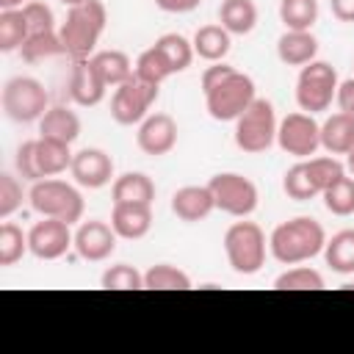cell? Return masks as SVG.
<instances>
[{
    "instance_id": "9",
    "label": "cell",
    "mask_w": 354,
    "mask_h": 354,
    "mask_svg": "<svg viewBox=\"0 0 354 354\" xmlns=\"http://www.w3.org/2000/svg\"><path fill=\"white\" fill-rule=\"evenodd\" d=\"M207 188L213 194V202H216V210L227 213V216H235V218H246L257 210V202H260V194H257V185L246 177V174H238V171H218L207 180Z\"/></svg>"
},
{
    "instance_id": "35",
    "label": "cell",
    "mask_w": 354,
    "mask_h": 354,
    "mask_svg": "<svg viewBox=\"0 0 354 354\" xmlns=\"http://www.w3.org/2000/svg\"><path fill=\"white\" fill-rule=\"evenodd\" d=\"M324 207L332 213V216H351L354 213V177L343 174L337 177L324 194Z\"/></svg>"
},
{
    "instance_id": "22",
    "label": "cell",
    "mask_w": 354,
    "mask_h": 354,
    "mask_svg": "<svg viewBox=\"0 0 354 354\" xmlns=\"http://www.w3.org/2000/svg\"><path fill=\"white\" fill-rule=\"evenodd\" d=\"M191 44H194V53L202 61L216 64V61L227 58V53L232 47V33L227 28H221V25H202V28H196Z\"/></svg>"
},
{
    "instance_id": "3",
    "label": "cell",
    "mask_w": 354,
    "mask_h": 354,
    "mask_svg": "<svg viewBox=\"0 0 354 354\" xmlns=\"http://www.w3.org/2000/svg\"><path fill=\"white\" fill-rule=\"evenodd\" d=\"M28 202L39 216L61 218L66 224H77L86 210L83 194L72 183L58 180V177H44L39 183H30Z\"/></svg>"
},
{
    "instance_id": "36",
    "label": "cell",
    "mask_w": 354,
    "mask_h": 354,
    "mask_svg": "<svg viewBox=\"0 0 354 354\" xmlns=\"http://www.w3.org/2000/svg\"><path fill=\"white\" fill-rule=\"evenodd\" d=\"M100 285L105 290H144V274L130 263H116L102 271Z\"/></svg>"
},
{
    "instance_id": "42",
    "label": "cell",
    "mask_w": 354,
    "mask_h": 354,
    "mask_svg": "<svg viewBox=\"0 0 354 354\" xmlns=\"http://www.w3.org/2000/svg\"><path fill=\"white\" fill-rule=\"evenodd\" d=\"M335 102H337V111H343V113H351V116H354V77L340 80L337 94H335Z\"/></svg>"
},
{
    "instance_id": "13",
    "label": "cell",
    "mask_w": 354,
    "mask_h": 354,
    "mask_svg": "<svg viewBox=\"0 0 354 354\" xmlns=\"http://www.w3.org/2000/svg\"><path fill=\"white\" fill-rule=\"evenodd\" d=\"M116 241L119 235L113 232V227L108 221H100V218H88V221H80L77 230H75V254L80 260H88V263H102L113 254L116 249Z\"/></svg>"
},
{
    "instance_id": "29",
    "label": "cell",
    "mask_w": 354,
    "mask_h": 354,
    "mask_svg": "<svg viewBox=\"0 0 354 354\" xmlns=\"http://www.w3.org/2000/svg\"><path fill=\"white\" fill-rule=\"evenodd\" d=\"M144 290H191V277L171 263H155L144 271Z\"/></svg>"
},
{
    "instance_id": "21",
    "label": "cell",
    "mask_w": 354,
    "mask_h": 354,
    "mask_svg": "<svg viewBox=\"0 0 354 354\" xmlns=\"http://www.w3.org/2000/svg\"><path fill=\"white\" fill-rule=\"evenodd\" d=\"M321 147L329 155H346L354 147V116L351 113H332L321 124Z\"/></svg>"
},
{
    "instance_id": "8",
    "label": "cell",
    "mask_w": 354,
    "mask_h": 354,
    "mask_svg": "<svg viewBox=\"0 0 354 354\" xmlns=\"http://www.w3.org/2000/svg\"><path fill=\"white\" fill-rule=\"evenodd\" d=\"M202 94H205V108H207L210 119H216V122H235L257 97L254 80L238 69Z\"/></svg>"
},
{
    "instance_id": "26",
    "label": "cell",
    "mask_w": 354,
    "mask_h": 354,
    "mask_svg": "<svg viewBox=\"0 0 354 354\" xmlns=\"http://www.w3.org/2000/svg\"><path fill=\"white\" fill-rule=\"evenodd\" d=\"M91 64H94V69L100 72V77L105 80V86L108 88H116V86H122L127 77H133V72H136V64L127 58V53H122V50H100V53H94L91 55Z\"/></svg>"
},
{
    "instance_id": "47",
    "label": "cell",
    "mask_w": 354,
    "mask_h": 354,
    "mask_svg": "<svg viewBox=\"0 0 354 354\" xmlns=\"http://www.w3.org/2000/svg\"><path fill=\"white\" fill-rule=\"evenodd\" d=\"M66 8H72V6H77V3H83V0H61Z\"/></svg>"
},
{
    "instance_id": "34",
    "label": "cell",
    "mask_w": 354,
    "mask_h": 354,
    "mask_svg": "<svg viewBox=\"0 0 354 354\" xmlns=\"http://www.w3.org/2000/svg\"><path fill=\"white\" fill-rule=\"evenodd\" d=\"M64 53V41L58 36V30H47V33H30L19 50V55L28 61V64H39L44 58H53V55H61ZM66 55V53H64Z\"/></svg>"
},
{
    "instance_id": "1",
    "label": "cell",
    "mask_w": 354,
    "mask_h": 354,
    "mask_svg": "<svg viewBox=\"0 0 354 354\" xmlns=\"http://www.w3.org/2000/svg\"><path fill=\"white\" fill-rule=\"evenodd\" d=\"M326 232L324 224L313 216H296L277 224L268 235V252L282 266H299L324 252Z\"/></svg>"
},
{
    "instance_id": "40",
    "label": "cell",
    "mask_w": 354,
    "mask_h": 354,
    "mask_svg": "<svg viewBox=\"0 0 354 354\" xmlns=\"http://www.w3.org/2000/svg\"><path fill=\"white\" fill-rule=\"evenodd\" d=\"M14 166H17V174H19L25 183H39V180H44L41 171H39V160H36V138L22 141V144L17 147Z\"/></svg>"
},
{
    "instance_id": "14",
    "label": "cell",
    "mask_w": 354,
    "mask_h": 354,
    "mask_svg": "<svg viewBox=\"0 0 354 354\" xmlns=\"http://www.w3.org/2000/svg\"><path fill=\"white\" fill-rule=\"evenodd\" d=\"M69 174L80 188H88V191L105 188L111 180H116L113 177V158L97 147H86V149L75 152Z\"/></svg>"
},
{
    "instance_id": "16",
    "label": "cell",
    "mask_w": 354,
    "mask_h": 354,
    "mask_svg": "<svg viewBox=\"0 0 354 354\" xmlns=\"http://www.w3.org/2000/svg\"><path fill=\"white\" fill-rule=\"evenodd\" d=\"M105 91H108V86L100 77V72L94 69L91 58L75 61L72 75H69V97H72V102L80 105V108H94V105L102 102Z\"/></svg>"
},
{
    "instance_id": "31",
    "label": "cell",
    "mask_w": 354,
    "mask_h": 354,
    "mask_svg": "<svg viewBox=\"0 0 354 354\" xmlns=\"http://www.w3.org/2000/svg\"><path fill=\"white\" fill-rule=\"evenodd\" d=\"M279 22L285 30H313L318 22V0H279Z\"/></svg>"
},
{
    "instance_id": "43",
    "label": "cell",
    "mask_w": 354,
    "mask_h": 354,
    "mask_svg": "<svg viewBox=\"0 0 354 354\" xmlns=\"http://www.w3.org/2000/svg\"><path fill=\"white\" fill-rule=\"evenodd\" d=\"M202 0H155V6L166 14H188L194 8H199Z\"/></svg>"
},
{
    "instance_id": "2",
    "label": "cell",
    "mask_w": 354,
    "mask_h": 354,
    "mask_svg": "<svg viewBox=\"0 0 354 354\" xmlns=\"http://www.w3.org/2000/svg\"><path fill=\"white\" fill-rule=\"evenodd\" d=\"M108 11L102 0H83L72 8H66V19L58 28V36L64 41V53L72 61H83L94 55V47L105 30Z\"/></svg>"
},
{
    "instance_id": "30",
    "label": "cell",
    "mask_w": 354,
    "mask_h": 354,
    "mask_svg": "<svg viewBox=\"0 0 354 354\" xmlns=\"http://www.w3.org/2000/svg\"><path fill=\"white\" fill-rule=\"evenodd\" d=\"M282 191H285L288 199H293V202H307V199H313V196H321V188H318L315 177L310 174L307 160H299V163H293V166L285 171V177H282Z\"/></svg>"
},
{
    "instance_id": "39",
    "label": "cell",
    "mask_w": 354,
    "mask_h": 354,
    "mask_svg": "<svg viewBox=\"0 0 354 354\" xmlns=\"http://www.w3.org/2000/svg\"><path fill=\"white\" fill-rule=\"evenodd\" d=\"M136 75L141 77V80H149V83H163L166 77H171V69H169V64H166V58L155 50V47H149V50H144L138 58H136Z\"/></svg>"
},
{
    "instance_id": "12",
    "label": "cell",
    "mask_w": 354,
    "mask_h": 354,
    "mask_svg": "<svg viewBox=\"0 0 354 354\" xmlns=\"http://www.w3.org/2000/svg\"><path fill=\"white\" fill-rule=\"evenodd\" d=\"M72 224L61 221V218H47L41 216V221H36L28 230V246L30 254L39 260H58L64 257L72 246H75V232L69 230Z\"/></svg>"
},
{
    "instance_id": "18",
    "label": "cell",
    "mask_w": 354,
    "mask_h": 354,
    "mask_svg": "<svg viewBox=\"0 0 354 354\" xmlns=\"http://www.w3.org/2000/svg\"><path fill=\"white\" fill-rule=\"evenodd\" d=\"M213 210H216V202L207 185H183L171 194V213L185 224L205 221Z\"/></svg>"
},
{
    "instance_id": "38",
    "label": "cell",
    "mask_w": 354,
    "mask_h": 354,
    "mask_svg": "<svg viewBox=\"0 0 354 354\" xmlns=\"http://www.w3.org/2000/svg\"><path fill=\"white\" fill-rule=\"evenodd\" d=\"M22 199H28V194L22 191V183H19V174H8L3 171L0 174V218H11L19 207H22Z\"/></svg>"
},
{
    "instance_id": "45",
    "label": "cell",
    "mask_w": 354,
    "mask_h": 354,
    "mask_svg": "<svg viewBox=\"0 0 354 354\" xmlns=\"http://www.w3.org/2000/svg\"><path fill=\"white\" fill-rule=\"evenodd\" d=\"M28 0H0V11H6V8H22Z\"/></svg>"
},
{
    "instance_id": "37",
    "label": "cell",
    "mask_w": 354,
    "mask_h": 354,
    "mask_svg": "<svg viewBox=\"0 0 354 354\" xmlns=\"http://www.w3.org/2000/svg\"><path fill=\"white\" fill-rule=\"evenodd\" d=\"M274 288L277 290H321L324 277H321V271H315L310 266H293L274 279Z\"/></svg>"
},
{
    "instance_id": "46",
    "label": "cell",
    "mask_w": 354,
    "mask_h": 354,
    "mask_svg": "<svg viewBox=\"0 0 354 354\" xmlns=\"http://www.w3.org/2000/svg\"><path fill=\"white\" fill-rule=\"evenodd\" d=\"M346 169H348V171L354 174V147H351V149L346 152Z\"/></svg>"
},
{
    "instance_id": "20",
    "label": "cell",
    "mask_w": 354,
    "mask_h": 354,
    "mask_svg": "<svg viewBox=\"0 0 354 354\" xmlns=\"http://www.w3.org/2000/svg\"><path fill=\"white\" fill-rule=\"evenodd\" d=\"M39 136L72 144L80 136V116L66 105H50L47 113L39 119Z\"/></svg>"
},
{
    "instance_id": "7",
    "label": "cell",
    "mask_w": 354,
    "mask_h": 354,
    "mask_svg": "<svg viewBox=\"0 0 354 354\" xmlns=\"http://www.w3.org/2000/svg\"><path fill=\"white\" fill-rule=\"evenodd\" d=\"M337 72L332 64L326 61H310L299 69V77H296V105L299 111L304 113H321L326 111L332 102H335V94H337Z\"/></svg>"
},
{
    "instance_id": "24",
    "label": "cell",
    "mask_w": 354,
    "mask_h": 354,
    "mask_svg": "<svg viewBox=\"0 0 354 354\" xmlns=\"http://www.w3.org/2000/svg\"><path fill=\"white\" fill-rule=\"evenodd\" d=\"M218 25L227 28L232 36H246L257 25V6L254 0H221L218 6Z\"/></svg>"
},
{
    "instance_id": "41",
    "label": "cell",
    "mask_w": 354,
    "mask_h": 354,
    "mask_svg": "<svg viewBox=\"0 0 354 354\" xmlns=\"http://www.w3.org/2000/svg\"><path fill=\"white\" fill-rule=\"evenodd\" d=\"M22 14L28 19V28L30 33H47V30H58L55 28V17H53V8L41 0H28L22 6Z\"/></svg>"
},
{
    "instance_id": "19",
    "label": "cell",
    "mask_w": 354,
    "mask_h": 354,
    "mask_svg": "<svg viewBox=\"0 0 354 354\" xmlns=\"http://www.w3.org/2000/svg\"><path fill=\"white\" fill-rule=\"evenodd\" d=\"M318 55V39L313 30H285L277 39V58L285 66H304L315 61Z\"/></svg>"
},
{
    "instance_id": "23",
    "label": "cell",
    "mask_w": 354,
    "mask_h": 354,
    "mask_svg": "<svg viewBox=\"0 0 354 354\" xmlns=\"http://www.w3.org/2000/svg\"><path fill=\"white\" fill-rule=\"evenodd\" d=\"M69 147L72 144L55 141V138H47V136H39L36 138V160H39L41 177H58V174H64L72 166L75 152Z\"/></svg>"
},
{
    "instance_id": "6",
    "label": "cell",
    "mask_w": 354,
    "mask_h": 354,
    "mask_svg": "<svg viewBox=\"0 0 354 354\" xmlns=\"http://www.w3.org/2000/svg\"><path fill=\"white\" fill-rule=\"evenodd\" d=\"M277 113L274 105L263 97H254V102L235 119V147L249 152V155H260L266 149L274 147L277 141Z\"/></svg>"
},
{
    "instance_id": "25",
    "label": "cell",
    "mask_w": 354,
    "mask_h": 354,
    "mask_svg": "<svg viewBox=\"0 0 354 354\" xmlns=\"http://www.w3.org/2000/svg\"><path fill=\"white\" fill-rule=\"evenodd\" d=\"M111 199L113 202H141L152 205L155 199V183L144 171H124L113 180L111 185Z\"/></svg>"
},
{
    "instance_id": "11",
    "label": "cell",
    "mask_w": 354,
    "mask_h": 354,
    "mask_svg": "<svg viewBox=\"0 0 354 354\" xmlns=\"http://www.w3.org/2000/svg\"><path fill=\"white\" fill-rule=\"evenodd\" d=\"M277 144L282 152H288L299 160L313 158L321 149V124L315 122L313 113H304V111L288 113L285 119H279Z\"/></svg>"
},
{
    "instance_id": "44",
    "label": "cell",
    "mask_w": 354,
    "mask_h": 354,
    "mask_svg": "<svg viewBox=\"0 0 354 354\" xmlns=\"http://www.w3.org/2000/svg\"><path fill=\"white\" fill-rule=\"evenodd\" d=\"M329 8L335 14V19L354 22V0H329Z\"/></svg>"
},
{
    "instance_id": "4",
    "label": "cell",
    "mask_w": 354,
    "mask_h": 354,
    "mask_svg": "<svg viewBox=\"0 0 354 354\" xmlns=\"http://www.w3.org/2000/svg\"><path fill=\"white\" fill-rule=\"evenodd\" d=\"M266 232L254 221H235L224 232V254L235 274L252 277L266 266Z\"/></svg>"
},
{
    "instance_id": "10",
    "label": "cell",
    "mask_w": 354,
    "mask_h": 354,
    "mask_svg": "<svg viewBox=\"0 0 354 354\" xmlns=\"http://www.w3.org/2000/svg\"><path fill=\"white\" fill-rule=\"evenodd\" d=\"M158 91H160L158 83L141 80L133 72V77H127L122 86H116V91L111 97V119L124 127L141 124L149 116V108L158 100Z\"/></svg>"
},
{
    "instance_id": "32",
    "label": "cell",
    "mask_w": 354,
    "mask_h": 354,
    "mask_svg": "<svg viewBox=\"0 0 354 354\" xmlns=\"http://www.w3.org/2000/svg\"><path fill=\"white\" fill-rule=\"evenodd\" d=\"M30 36L28 19L22 14V8H6L0 11V50L3 53H14L22 50L25 39Z\"/></svg>"
},
{
    "instance_id": "17",
    "label": "cell",
    "mask_w": 354,
    "mask_h": 354,
    "mask_svg": "<svg viewBox=\"0 0 354 354\" xmlns=\"http://www.w3.org/2000/svg\"><path fill=\"white\" fill-rule=\"evenodd\" d=\"M111 227L124 241H141L152 227V205L141 202H113Z\"/></svg>"
},
{
    "instance_id": "5",
    "label": "cell",
    "mask_w": 354,
    "mask_h": 354,
    "mask_svg": "<svg viewBox=\"0 0 354 354\" xmlns=\"http://www.w3.org/2000/svg\"><path fill=\"white\" fill-rule=\"evenodd\" d=\"M0 105H3V113L11 122L30 124V122H39L47 113L50 94H47V88L36 77L17 75V77L6 80L3 94H0Z\"/></svg>"
},
{
    "instance_id": "28",
    "label": "cell",
    "mask_w": 354,
    "mask_h": 354,
    "mask_svg": "<svg viewBox=\"0 0 354 354\" xmlns=\"http://www.w3.org/2000/svg\"><path fill=\"white\" fill-rule=\"evenodd\" d=\"M163 58H166V64H169V69H171V75H177V72H185L188 66H191V61H194V44L183 36V33H163V36H158L155 39V44H152Z\"/></svg>"
},
{
    "instance_id": "27",
    "label": "cell",
    "mask_w": 354,
    "mask_h": 354,
    "mask_svg": "<svg viewBox=\"0 0 354 354\" xmlns=\"http://www.w3.org/2000/svg\"><path fill=\"white\" fill-rule=\"evenodd\" d=\"M324 260L335 274H354V230H340L324 243Z\"/></svg>"
},
{
    "instance_id": "33",
    "label": "cell",
    "mask_w": 354,
    "mask_h": 354,
    "mask_svg": "<svg viewBox=\"0 0 354 354\" xmlns=\"http://www.w3.org/2000/svg\"><path fill=\"white\" fill-rule=\"evenodd\" d=\"M25 252H30V246H28V232H22L19 224H14V221L6 218V221L0 224V266H3V268L17 266V263L25 257Z\"/></svg>"
},
{
    "instance_id": "15",
    "label": "cell",
    "mask_w": 354,
    "mask_h": 354,
    "mask_svg": "<svg viewBox=\"0 0 354 354\" xmlns=\"http://www.w3.org/2000/svg\"><path fill=\"white\" fill-rule=\"evenodd\" d=\"M177 122L169 116V113H149L141 124H138V133H136V144L144 155H152V158H160V155H169L174 147H177Z\"/></svg>"
}]
</instances>
